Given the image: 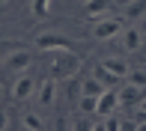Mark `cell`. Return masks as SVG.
<instances>
[{
    "label": "cell",
    "instance_id": "cell-1",
    "mask_svg": "<svg viewBox=\"0 0 146 131\" xmlns=\"http://www.w3.org/2000/svg\"><path fill=\"white\" fill-rule=\"evenodd\" d=\"M122 24H125V18H108V15H102V18H96L92 36H96L98 42H110V39H116L119 33H122Z\"/></svg>",
    "mask_w": 146,
    "mask_h": 131
},
{
    "label": "cell",
    "instance_id": "cell-2",
    "mask_svg": "<svg viewBox=\"0 0 146 131\" xmlns=\"http://www.w3.org/2000/svg\"><path fill=\"white\" fill-rule=\"evenodd\" d=\"M116 39H119V45H122L125 54H137V51L143 48V42H146L140 27H122V33H119Z\"/></svg>",
    "mask_w": 146,
    "mask_h": 131
},
{
    "label": "cell",
    "instance_id": "cell-3",
    "mask_svg": "<svg viewBox=\"0 0 146 131\" xmlns=\"http://www.w3.org/2000/svg\"><path fill=\"white\" fill-rule=\"evenodd\" d=\"M78 66H81V57H78V54H72V48H66V51H60V57H57V63H54V75H51V77L75 75V71H78Z\"/></svg>",
    "mask_w": 146,
    "mask_h": 131
},
{
    "label": "cell",
    "instance_id": "cell-4",
    "mask_svg": "<svg viewBox=\"0 0 146 131\" xmlns=\"http://www.w3.org/2000/svg\"><path fill=\"white\" fill-rule=\"evenodd\" d=\"M116 110H119V89L104 87V93L96 101V116H108V113H116Z\"/></svg>",
    "mask_w": 146,
    "mask_h": 131
},
{
    "label": "cell",
    "instance_id": "cell-5",
    "mask_svg": "<svg viewBox=\"0 0 146 131\" xmlns=\"http://www.w3.org/2000/svg\"><path fill=\"white\" fill-rule=\"evenodd\" d=\"M36 98L45 110H51L57 104V77H45L42 83H36Z\"/></svg>",
    "mask_w": 146,
    "mask_h": 131
},
{
    "label": "cell",
    "instance_id": "cell-6",
    "mask_svg": "<svg viewBox=\"0 0 146 131\" xmlns=\"http://www.w3.org/2000/svg\"><path fill=\"white\" fill-rule=\"evenodd\" d=\"M33 93H36V81H33V75H18L15 83H12V98L15 101H24V98H30Z\"/></svg>",
    "mask_w": 146,
    "mask_h": 131
},
{
    "label": "cell",
    "instance_id": "cell-7",
    "mask_svg": "<svg viewBox=\"0 0 146 131\" xmlns=\"http://www.w3.org/2000/svg\"><path fill=\"white\" fill-rule=\"evenodd\" d=\"M3 66L9 71H24L30 66V51L27 48H18V51H12V54H6L3 57Z\"/></svg>",
    "mask_w": 146,
    "mask_h": 131
},
{
    "label": "cell",
    "instance_id": "cell-8",
    "mask_svg": "<svg viewBox=\"0 0 146 131\" xmlns=\"http://www.w3.org/2000/svg\"><path fill=\"white\" fill-rule=\"evenodd\" d=\"M102 66L110 71V75H116L119 81H125V75H128V69H131V66H128V60H122V57H104V60H102Z\"/></svg>",
    "mask_w": 146,
    "mask_h": 131
},
{
    "label": "cell",
    "instance_id": "cell-9",
    "mask_svg": "<svg viewBox=\"0 0 146 131\" xmlns=\"http://www.w3.org/2000/svg\"><path fill=\"white\" fill-rule=\"evenodd\" d=\"M36 48H42V51H66V48H72V45H69L66 36H39Z\"/></svg>",
    "mask_w": 146,
    "mask_h": 131
},
{
    "label": "cell",
    "instance_id": "cell-10",
    "mask_svg": "<svg viewBox=\"0 0 146 131\" xmlns=\"http://www.w3.org/2000/svg\"><path fill=\"white\" fill-rule=\"evenodd\" d=\"M140 95H143V89H137V87H125V89H119V110L122 107H137V101H140Z\"/></svg>",
    "mask_w": 146,
    "mask_h": 131
},
{
    "label": "cell",
    "instance_id": "cell-11",
    "mask_svg": "<svg viewBox=\"0 0 146 131\" xmlns=\"http://www.w3.org/2000/svg\"><path fill=\"white\" fill-rule=\"evenodd\" d=\"M21 128H27V131H42L45 128V119L39 113H33V110H24L21 113Z\"/></svg>",
    "mask_w": 146,
    "mask_h": 131
},
{
    "label": "cell",
    "instance_id": "cell-12",
    "mask_svg": "<svg viewBox=\"0 0 146 131\" xmlns=\"http://www.w3.org/2000/svg\"><path fill=\"white\" fill-rule=\"evenodd\" d=\"M84 9H87L90 18H102V15H108L110 0H87V3H84Z\"/></svg>",
    "mask_w": 146,
    "mask_h": 131
},
{
    "label": "cell",
    "instance_id": "cell-13",
    "mask_svg": "<svg viewBox=\"0 0 146 131\" xmlns=\"http://www.w3.org/2000/svg\"><path fill=\"white\" fill-rule=\"evenodd\" d=\"M102 93H104V83L98 81L96 75L84 77V83H81V95H102Z\"/></svg>",
    "mask_w": 146,
    "mask_h": 131
},
{
    "label": "cell",
    "instance_id": "cell-14",
    "mask_svg": "<svg viewBox=\"0 0 146 131\" xmlns=\"http://www.w3.org/2000/svg\"><path fill=\"white\" fill-rule=\"evenodd\" d=\"M125 81H128L131 87H137V89H146V66H137V69H128Z\"/></svg>",
    "mask_w": 146,
    "mask_h": 131
},
{
    "label": "cell",
    "instance_id": "cell-15",
    "mask_svg": "<svg viewBox=\"0 0 146 131\" xmlns=\"http://www.w3.org/2000/svg\"><path fill=\"white\" fill-rule=\"evenodd\" d=\"M92 75H96V77H98V81H102V83H104V87H119V77H116V75H110V71H108V69H104V66H102V63H98V66H96V71H92Z\"/></svg>",
    "mask_w": 146,
    "mask_h": 131
},
{
    "label": "cell",
    "instance_id": "cell-16",
    "mask_svg": "<svg viewBox=\"0 0 146 131\" xmlns=\"http://www.w3.org/2000/svg\"><path fill=\"white\" fill-rule=\"evenodd\" d=\"M96 101H98V95H81L78 110H81L84 116H96Z\"/></svg>",
    "mask_w": 146,
    "mask_h": 131
},
{
    "label": "cell",
    "instance_id": "cell-17",
    "mask_svg": "<svg viewBox=\"0 0 146 131\" xmlns=\"http://www.w3.org/2000/svg\"><path fill=\"white\" fill-rule=\"evenodd\" d=\"M140 12H146V0H134V3L122 12V18H134V15H140Z\"/></svg>",
    "mask_w": 146,
    "mask_h": 131
},
{
    "label": "cell",
    "instance_id": "cell-18",
    "mask_svg": "<svg viewBox=\"0 0 146 131\" xmlns=\"http://www.w3.org/2000/svg\"><path fill=\"white\" fill-rule=\"evenodd\" d=\"M6 125H9V116H6V110H0V131H3Z\"/></svg>",
    "mask_w": 146,
    "mask_h": 131
},
{
    "label": "cell",
    "instance_id": "cell-19",
    "mask_svg": "<svg viewBox=\"0 0 146 131\" xmlns=\"http://www.w3.org/2000/svg\"><path fill=\"white\" fill-rule=\"evenodd\" d=\"M0 95H3V83H0Z\"/></svg>",
    "mask_w": 146,
    "mask_h": 131
},
{
    "label": "cell",
    "instance_id": "cell-20",
    "mask_svg": "<svg viewBox=\"0 0 146 131\" xmlns=\"http://www.w3.org/2000/svg\"><path fill=\"white\" fill-rule=\"evenodd\" d=\"M0 3H6V0H0Z\"/></svg>",
    "mask_w": 146,
    "mask_h": 131
},
{
    "label": "cell",
    "instance_id": "cell-21",
    "mask_svg": "<svg viewBox=\"0 0 146 131\" xmlns=\"http://www.w3.org/2000/svg\"><path fill=\"white\" fill-rule=\"evenodd\" d=\"M143 36H146V33H143Z\"/></svg>",
    "mask_w": 146,
    "mask_h": 131
}]
</instances>
